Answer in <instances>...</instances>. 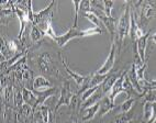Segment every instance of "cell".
I'll use <instances>...</instances> for the list:
<instances>
[{"mask_svg": "<svg viewBox=\"0 0 156 123\" xmlns=\"http://www.w3.org/2000/svg\"><path fill=\"white\" fill-rule=\"evenodd\" d=\"M56 6H57V2L52 1L46 8L43 9L42 11L34 12L33 22H32V24L36 25L40 30L42 31L44 35L51 37L53 41L57 37L55 32L53 31V28H52V20H53V16L56 11Z\"/></svg>", "mask_w": 156, "mask_h": 123, "instance_id": "cell-1", "label": "cell"}, {"mask_svg": "<svg viewBox=\"0 0 156 123\" xmlns=\"http://www.w3.org/2000/svg\"><path fill=\"white\" fill-rule=\"evenodd\" d=\"M133 7V11L135 18L139 19V25L141 29H144L151 20L156 16V1H139V2H131Z\"/></svg>", "mask_w": 156, "mask_h": 123, "instance_id": "cell-2", "label": "cell"}, {"mask_svg": "<svg viewBox=\"0 0 156 123\" xmlns=\"http://www.w3.org/2000/svg\"><path fill=\"white\" fill-rule=\"evenodd\" d=\"M124 11L120 16L117 24V35H115V43H117L118 52L121 51V46L124 43L126 37L130 34L131 29V2H124Z\"/></svg>", "mask_w": 156, "mask_h": 123, "instance_id": "cell-3", "label": "cell"}, {"mask_svg": "<svg viewBox=\"0 0 156 123\" xmlns=\"http://www.w3.org/2000/svg\"><path fill=\"white\" fill-rule=\"evenodd\" d=\"M102 33V29L99 28H90L87 30H80L77 28H69V30L67 31L66 33L62 34V35H57L54 40V42L58 45L59 47H64L67 43L69 42L70 40L74 39H81V37H90V35H96V34H101Z\"/></svg>", "mask_w": 156, "mask_h": 123, "instance_id": "cell-4", "label": "cell"}, {"mask_svg": "<svg viewBox=\"0 0 156 123\" xmlns=\"http://www.w3.org/2000/svg\"><path fill=\"white\" fill-rule=\"evenodd\" d=\"M37 66H39L40 70L45 75L50 76H56L58 77V70L56 67L55 63H54L53 57L51 56L50 53L44 52L41 53L37 57Z\"/></svg>", "mask_w": 156, "mask_h": 123, "instance_id": "cell-5", "label": "cell"}, {"mask_svg": "<svg viewBox=\"0 0 156 123\" xmlns=\"http://www.w3.org/2000/svg\"><path fill=\"white\" fill-rule=\"evenodd\" d=\"M74 95H75V93L72 91L69 81L64 80L63 81V86H62V90H61V97H59L58 101L56 102L55 107H54V111L57 113V111H58V109L62 106H68L69 107Z\"/></svg>", "mask_w": 156, "mask_h": 123, "instance_id": "cell-6", "label": "cell"}, {"mask_svg": "<svg viewBox=\"0 0 156 123\" xmlns=\"http://www.w3.org/2000/svg\"><path fill=\"white\" fill-rule=\"evenodd\" d=\"M117 43H115V40H113L111 43V48H110V53H109L108 57L105 61L103 65L101 66L99 69L97 70V74L99 75H108L109 73H111V69L113 68L114 63H115V57H117Z\"/></svg>", "mask_w": 156, "mask_h": 123, "instance_id": "cell-7", "label": "cell"}, {"mask_svg": "<svg viewBox=\"0 0 156 123\" xmlns=\"http://www.w3.org/2000/svg\"><path fill=\"white\" fill-rule=\"evenodd\" d=\"M59 58H61V62L63 63V65H64L66 73L69 75V77L73 79V80L75 81L76 85H78V86H83V85H84L87 80H89V79H90V77H91V74H89V75H81V74L76 73V72H74V70H73L72 68L68 66L66 57H63L62 55H59Z\"/></svg>", "mask_w": 156, "mask_h": 123, "instance_id": "cell-8", "label": "cell"}, {"mask_svg": "<svg viewBox=\"0 0 156 123\" xmlns=\"http://www.w3.org/2000/svg\"><path fill=\"white\" fill-rule=\"evenodd\" d=\"M128 72H129V68L123 69V72L121 73V75L119 76V78H118L117 81H115V84H114L113 87H112L111 91L108 93L109 98L111 99V101H113V102H114V99H115V97H117L119 93H121V92H126V96H128V91H126V88L123 87L124 80H126V75H128Z\"/></svg>", "mask_w": 156, "mask_h": 123, "instance_id": "cell-9", "label": "cell"}, {"mask_svg": "<svg viewBox=\"0 0 156 123\" xmlns=\"http://www.w3.org/2000/svg\"><path fill=\"white\" fill-rule=\"evenodd\" d=\"M150 37H151V30L148 31V32H146L142 37H140V39L137 40L136 44L134 45L135 53H136V55H139L140 59H141L142 63H146V62H147V57H146V47H147V41Z\"/></svg>", "mask_w": 156, "mask_h": 123, "instance_id": "cell-10", "label": "cell"}, {"mask_svg": "<svg viewBox=\"0 0 156 123\" xmlns=\"http://www.w3.org/2000/svg\"><path fill=\"white\" fill-rule=\"evenodd\" d=\"M16 114H17V119L20 123H28L32 122V119H33V113L34 110L33 108L29 104H24L21 108L14 110Z\"/></svg>", "mask_w": 156, "mask_h": 123, "instance_id": "cell-11", "label": "cell"}, {"mask_svg": "<svg viewBox=\"0 0 156 123\" xmlns=\"http://www.w3.org/2000/svg\"><path fill=\"white\" fill-rule=\"evenodd\" d=\"M144 34L145 33L143 32V30L139 25V22H137L136 18H135V16H134L133 11H132V9H131V29H130V37H131L133 44L134 45L136 44L137 40H139L140 37H142Z\"/></svg>", "mask_w": 156, "mask_h": 123, "instance_id": "cell-12", "label": "cell"}, {"mask_svg": "<svg viewBox=\"0 0 156 123\" xmlns=\"http://www.w3.org/2000/svg\"><path fill=\"white\" fill-rule=\"evenodd\" d=\"M33 91V93L36 96V98H37V108L41 106H44L45 101L48 100L50 97H52V96L56 95L57 93V88H55V87H52V88H48V89H45L43 90V91H39V90H32ZM36 108V109H37Z\"/></svg>", "mask_w": 156, "mask_h": 123, "instance_id": "cell-13", "label": "cell"}, {"mask_svg": "<svg viewBox=\"0 0 156 123\" xmlns=\"http://www.w3.org/2000/svg\"><path fill=\"white\" fill-rule=\"evenodd\" d=\"M99 109H100V104H99V102H98V104H94V106L89 107V108L80 110L81 121H83L84 123L89 122L90 120H92V119L96 117L97 112H99Z\"/></svg>", "mask_w": 156, "mask_h": 123, "instance_id": "cell-14", "label": "cell"}, {"mask_svg": "<svg viewBox=\"0 0 156 123\" xmlns=\"http://www.w3.org/2000/svg\"><path fill=\"white\" fill-rule=\"evenodd\" d=\"M99 104H100V109H99V115H100V118H103L108 112H110L111 110H113L115 108V104H114L113 101H111V99L109 98V96L103 97L99 101Z\"/></svg>", "mask_w": 156, "mask_h": 123, "instance_id": "cell-15", "label": "cell"}, {"mask_svg": "<svg viewBox=\"0 0 156 123\" xmlns=\"http://www.w3.org/2000/svg\"><path fill=\"white\" fill-rule=\"evenodd\" d=\"M121 75V73H118V72H114V73H109L108 77L105 80V83L102 84V92L103 95H107L109 92L111 91L112 87L115 84L117 79L119 78V76Z\"/></svg>", "mask_w": 156, "mask_h": 123, "instance_id": "cell-16", "label": "cell"}, {"mask_svg": "<svg viewBox=\"0 0 156 123\" xmlns=\"http://www.w3.org/2000/svg\"><path fill=\"white\" fill-rule=\"evenodd\" d=\"M22 89V96H23V100H24V104H29L33 108V110H35L37 108V98L36 96L33 93V91L25 87H21Z\"/></svg>", "mask_w": 156, "mask_h": 123, "instance_id": "cell-17", "label": "cell"}, {"mask_svg": "<svg viewBox=\"0 0 156 123\" xmlns=\"http://www.w3.org/2000/svg\"><path fill=\"white\" fill-rule=\"evenodd\" d=\"M102 95H103V92H102V85L100 86V88L97 90V91L94 93V95L90 97V98H88L87 99L85 102H83V104H80V110H84V109H86V108H89V107H91V106H94V104H98L99 101L101 100V99L103 98L102 97Z\"/></svg>", "mask_w": 156, "mask_h": 123, "instance_id": "cell-18", "label": "cell"}, {"mask_svg": "<svg viewBox=\"0 0 156 123\" xmlns=\"http://www.w3.org/2000/svg\"><path fill=\"white\" fill-rule=\"evenodd\" d=\"M52 88V84L50 83L46 77H44L43 75L36 76L34 78V85H33V90H39L41 91V89H48Z\"/></svg>", "mask_w": 156, "mask_h": 123, "instance_id": "cell-19", "label": "cell"}, {"mask_svg": "<svg viewBox=\"0 0 156 123\" xmlns=\"http://www.w3.org/2000/svg\"><path fill=\"white\" fill-rule=\"evenodd\" d=\"M29 37H30V40H31V42H32V44H36V43L41 42V40H42L43 37H44V33H43L42 31L40 30L36 25L32 24L31 25Z\"/></svg>", "mask_w": 156, "mask_h": 123, "instance_id": "cell-20", "label": "cell"}, {"mask_svg": "<svg viewBox=\"0 0 156 123\" xmlns=\"http://www.w3.org/2000/svg\"><path fill=\"white\" fill-rule=\"evenodd\" d=\"M108 75H99V74L95 73L91 74V78L89 80V84H88V89L89 88H92V87L96 86H100L105 83V80L107 79Z\"/></svg>", "mask_w": 156, "mask_h": 123, "instance_id": "cell-21", "label": "cell"}, {"mask_svg": "<svg viewBox=\"0 0 156 123\" xmlns=\"http://www.w3.org/2000/svg\"><path fill=\"white\" fill-rule=\"evenodd\" d=\"M152 113H153V102L151 101L145 100L144 104H143V120L144 123H146L152 117Z\"/></svg>", "mask_w": 156, "mask_h": 123, "instance_id": "cell-22", "label": "cell"}, {"mask_svg": "<svg viewBox=\"0 0 156 123\" xmlns=\"http://www.w3.org/2000/svg\"><path fill=\"white\" fill-rule=\"evenodd\" d=\"M110 123H133V115L130 113H121L117 115Z\"/></svg>", "mask_w": 156, "mask_h": 123, "instance_id": "cell-23", "label": "cell"}, {"mask_svg": "<svg viewBox=\"0 0 156 123\" xmlns=\"http://www.w3.org/2000/svg\"><path fill=\"white\" fill-rule=\"evenodd\" d=\"M137 100L136 97H131V98H128L120 107V111L121 113H128L130 110L132 109L133 104H135V101Z\"/></svg>", "mask_w": 156, "mask_h": 123, "instance_id": "cell-24", "label": "cell"}, {"mask_svg": "<svg viewBox=\"0 0 156 123\" xmlns=\"http://www.w3.org/2000/svg\"><path fill=\"white\" fill-rule=\"evenodd\" d=\"M81 14H83V17L86 18V19L88 20V21H90V22H91L92 24L96 25V28L101 29L100 20L98 19V18L96 17V16L94 13H92V12H81Z\"/></svg>", "mask_w": 156, "mask_h": 123, "instance_id": "cell-25", "label": "cell"}, {"mask_svg": "<svg viewBox=\"0 0 156 123\" xmlns=\"http://www.w3.org/2000/svg\"><path fill=\"white\" fill-rule=\"evenodd\" d=\"M100 86H101V85H100ZM100 86H96V87H92V88H89V89H87L86 91L81 95V98H80L81 104H83V102H85V101H86L88 98H90V97H91V96L94 95V93H95V92L97 91L99 88H100Z\"/></svg>", "mask_w": 156, "mask_h": 123, "instance_id": "cell-26", "label": "cell"}, {"mask_svg": "<svg viewBox=\"0 0 156 123\" xmlns=\"http://www.w3.org/2000/svg\"><path fill=\"white\" fill-rule=\"evenodd\" d=\"M114 2L113 1H103V12L106 13L108 18H112L111 14V9L113 7Z\"/></svg>", "mask_w": 156, "mask_h": 123, "instance_id": "cell-27", "label": "cell"}, {"mask_svg": "<svg viewBox=\"0 0 156 123\" xmlns=\"http://www.w3.org/2000/svg\"><path fill=\"white\" fill-rule=\"evenodd\" d=\"M73 5L75 7V14H74V28L77 26L78 22V11L80 10V1H73Z\"/></svg>", "mask_w": 156, "mask_h": 123, "instance_id": "cell-28", "label": "cell"}, {"mask_svg": "<svg viewBox=\"0 0 156 123\" xmlns=\"http://www.w3.org/2000/svg\"><path fill=\"white\" fill-rule=\"evenodd\" d=\"M80 10L83 12H90L91 10L90 1H80Z\"/></svg>", "mask_w": 156, "mask_h": 123, "instance_id": "cell-29", "label": "cell"}, {"mask_svg": "<svg viewBox=\"0 0 156 123\" xmlns=\"http://www.w3.org/2000/svg\"><path fill=\"white\" fill-rule=\"evenodd\" d=\"M156 122V100L153 102V113H152V117L146 123H155Z\"/></svg>", "mask_w": 156, "mask_h": 123, "instance_id": "cell-30", "label": "cell"}, {"mask_svg": "<svg viewBox=\"0 0 156 123\" xmlns=\"http://www.w3.org/2000/svg\"><path fill=\"white\" fill-rule=\"evenodd\" d=\"M48 123H56V112L53 110H50V114H48Z\"/></svg>", "mask_w": 156, "mask_h": 123, "instance_id": "cell-31", "label": "cell"}, {"mask_svg": "<svg viewBox=\"0 0 156 123\" xmlns=\"http://www.w3.org/2000/svg\"><path fill=\"white\" fill-rule=\"evenodd\" d=\"M150 39H151V41H152V43H153V44H156V32L151 35Z\"/></svg>", "mask_w": 156, "mask_h": 123, "instance_id": "cell-32", "label": "cell"}, {"mask_svg": "<svg viewBox=\"0 0 156 123\" xmlns=\"http://www.w3.org/2000/svg\"><path fill=\"white\" fill-rule=\"evenodd\" d=\"M19 121H18V119H17V114H14V120H13V123H18Z\"/></svg>", "mask_w": 156, "mask_h": 123, "instance_id": "cell-33", "label": "cell"}, {"mask_svg": "<svg viewBox=\"0 0 156 123\" xmlns=\"http://www.w3.org/2000/svg\"><path fill=\"white\" fill-rule=\"evenodd\" d=\"M73 123H78V122H73Z\"/></svg>", "mask_w": 156, "mask_h": 123, "instance_id": "cell-34", "label": "cell"}]
</instances>
